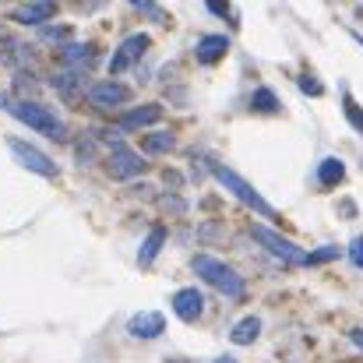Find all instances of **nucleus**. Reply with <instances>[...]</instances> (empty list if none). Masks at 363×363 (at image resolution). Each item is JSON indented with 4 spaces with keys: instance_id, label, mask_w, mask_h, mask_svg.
Instances as JSON below:
<instances>
[{
    "instance_id": "ddd939ff",
    "label": "nucleus",
    "mask_w": 363,
    "mask_h": 363,
    "mask_svg": "<svg viewBox=\"0 0 363 363\" xmlns=\"http://www.w3.org/2000/svg\"><path fill=\"white\" fill-rule=\"evenodd\" d=\"M201 307H205V300H201L198 289H180V293L173 296V311H177L184 321H194V318L201 314Z\"/></svg>"
},
{
    "instance_id": "39448f33",
    "label": "nucleus",
    "mask_w": 363,
    "mask_h": 363,
    "mask_svg": "<svg viewBox=\"0 0 363 363\" xmlns=\"http://www.w3.org/2000/svg\"><path fill=\"white\" fill-rule=\"evenodd\" d=\"M7 148H11V155L28 169V173H39V177H57V162L46 155V152H39L35 145H28V141H21V138H7Z\"/></svg>"
},
{
    "instance_id": "9b49d317",
    "label": "nucleus",
    "mask_w": 363,
    "mask_h": 363,
    "mask_svg": "<svg viewBox=\"0 0 363 363\" xmlns=\"http://www.w3.org/2000/svg\"><path fill=\"white\" fill-rule=\"evenodd\" d=\"M53 11H57V4H50V0H39V4H25V7H14V21H21V25H43L46 18H53Z\"/></svg>"
},
{
    "instance_id": "7ed1b4c3",
    "label": "nucleus",
    "mask_w": 363,
    "mask_h": 363,
    "mask_svg": "<svg viewBox=\"0 0 363 363\" xmlns=\"http://www.w3.org/2000/svg\"><path fill=\"white\" fill-rule=\"evenodd\" d=\"M216 180H219V184H223L230 194H237L247 208H254V212H261V216L275 219V208H272V205H268V201H264V198H261V194H257V191L247 184V180H240L233 169H226V166H216Z\"/></svg>"
},
{
    "instance_id": "4be33fe9",
    "label": "nucleus",
    "mask_w": 363,
    "mask_h": 363,
    "mask_svg": "<svg viewBox=\"0 0 363 363\" xmlns=\"http://www.w3.org/2000/svg\"><path fill=\"white\" fill-rule=\"evenodd\" d=\"M342 106H346V113H350V123H353L357 130H363V110L353 103V96H346V99H342Z\"/></svg>"
},
{
    "instance_id": "393cba45",
    "label": "nucleus",
    "mask_w": 363,
    "mask_h": 363,
    "mask_svg": "<svg viewBox=\"0 0 363 363\" xmlns=\"http://www.w3.org/2000/svg\"><path fill=\"white\" fill-rule=\"evenodd\" d=\"M335 254H339L335 247H321V250L311 254V264H321V261H328V257H335Z\"/></svg>"
},
{
    "instance_id": "20e7f679",
    "label": "nucleus",
    "mask_w": 363,
    "mask_h": 363,
    "mask_svg": "<svg viewBox=\"0 0 363 363\" xmlns=\"http://www.w3.org/2000/svg\"><path fill=\"white\" fill-rule=\"evenodd\" d=\"M250 237L261 243V247H268L279 261H289V264H311V254H307V250H300L296 243H289L286 237H279V233L268 230V226H254Z\"/></svg>"
},
{
    "instance_id": "aec40b11",
    "label": "nucleus",
    "mask_w": 363,
    "mask_h": 363,
    "mask_svg": "<svg viewBox=\"0 0 363 363\" xmlns=\"http://www.w3.org/2000/svg\"><path fill=\"white\" fill-rule=\"evenodd\" d=\"M141 145H145L148 152H166V148H173V134H169V130H155V134H148Z\"/></svg>"
},
{
    "instance_id": "9d476101",
    "label": "nucleus",
    "mask_w": 363,
    "mask_h": 363,
    "mask_svg": "<svg viewBox=\"0 0 363 363\" xmlns=\"http://www.w3.org/2000/svg\"><path fill=\"white\" fill-rule=\"evenodd\" d=\"M92 57H96V46H92V43H67V46L60 50V60H64L67 71H82V67H89Z\"/></svg>"
},
{
    "instance_id": "a878e982",
    "label": "nucleus",
    "mask_w": 363,
    "mask_h": 363,
    "mask_svg": "<svg viewBox=\"0 0 363 363\" xmlns=\"http://www.w3.org/2000/svg\"><path fill=\"white\" fill-rule=\"evenodd\" d=\"M353 342H357V346L363 350V328H353Z\"/></svg>"
},
{
    "instance_id": "f8f14e48",
    "label": "nucleus",
    "mask_w": 363,
    "mask_h": 363,
    "mask_svg": "<svg viewBox=\"0 0 363 363\" xmlns=\"http://www.w3.org/2000/svg\"><path fill=\"white\" fill-rule=\"evenodd\" d=\"M159 117H162V106H155V103H145V106H138V110L123 113V117H121V127H123V130H141V127L155 123Z\"/></svg>"
},
{
    "instance_id": "b1692460",
    "label": "nucleus",
    "mask_w": 363,
    "mask_h": 363,
    "mask_svg": "<svg viewBox=\"0 0 363 363\" xmlns=\"http://www.w3.org/2000/svg\"><path fill=\"white\" fill-rule=\"evenodd\" d=\"M300 89H303V92H311V96H321V92H325L318 78H300Z\"/></svg>"
},
{
    "instance_id": "412c9836",
    "label": "nucleus",
    "mask_w": 363,
    "mask_h": 363,
    "mask_svg": "<svg viewBox=\"0 0 363 363\" xmlns=\"http://www.w3.org/2000/svg\"><path fill=\"white\" fill-rule=\"evenodd\" d=\"M39 35H43L46 43H64V39H71V28H67V25H57V28H53V25H46Z\"/></svg>"
},
{
    "instance_id": "5701e85b",
    "label": "nucleus",
    "mask_w": 363,
    "mask_h": 363,
    "mask_svg": "<svg viewBox=\"0 0 363 363\" xmlns=\"http://www.w3.org/2000/svg\"><path fill=\"white\" fill-rule=\"evenodd\" d=\"M350 257H353L357 268H363V237H357V240L350 243Z\"/></svg>"
},
{
    "instance_id": "a211bd4d",
    "label": "nucleus",
    "mask_w": 363,
    "mask_h": 363,
    "mask_svg": "<svg viewBox=\"0 0 363 363\" xmlns=\"http://www.w3.org/2000/svg\"><path fill=\"white\" fill-rule=\"evenodd\" d=\"M342 177H346V166H342V159H325V162L318 166V180H321L325 187H335Z\"/></svg>"
},
{
    "instance_id": "f257e3e1",
    "label": "nucleus",
    "mask_w": 363,
    "mask_h": 363,
    "mask_svg": "<svg viewBox=\"0 0 363 363\" xmlns=\"http://www.w3.org/2000/svg\"><path fill=\"white\" fill-rule=\"evenodd\" d=\"M191 268H194V275H198V279H205L208 286H216V289H219L223 296H230V300H240L243 293H247L240 272H237V268H230V264H226V261H219V257L198 254V257L191 261Z\"/></svg>"
},
{
    "instance_id": "dca6fc26",
    "label": "nucleus",
    "mask_w": 363,
    "mask_h": 363,
    "mask_svg": "<svg viewBox=\"0 0 363 363\" xmlns=\"http://www.w3.org/2000/svg\"><path fill=\"white\" fill-rule=\"evenodd\" d=\"M261 335V318H243V321H237L233 325V332H230V342H237V346H247V342H254Z\"/></svg>"
},
{
    "instance_id": "bb28decb",
    "label": "nucleus",
    "mask_w": 363,
    "mask_h": 363,
    "mask_svg": "<svg viewBox=\"0 0 363 363\" xmlns=\"http://www.w3.org/2000/svg\"><path fill=\"white\" fill-rule=\"evenodd\" d=\"M216 363H237V360H233V357H219Z\"/></svg>"
},
{
    "instance_id": "6e6552de",
    "label": "nucleus",
    "mask_w": 363,
    "mask_h": 363,
    "mask_svg": "<svg viewBox=\"0 0 363 363\" xmlns=\"http://www.w3.org/2000/svg\"><path fill=\"white\" fill-rule=\"evenodd\" d=\"M145 50H148V35H130V39H123L121 50H117L113 60H110V71L121 74V71H127V67H134V60H141Z\"/></svg>"
},
{
    "instance_id": "423d86ee",
    "label": "nucleus",
    "mask_w": 363,
    "mask_h": 363,
    "mask_svg": "<svg viewBox=\"0 0 363 363\" xmlns=\"http://www.w3.org/2000/svg\"><path fill=\"white\" fill-rule=\"evenodd\" d=\"M138 173H145V159L138 155V152H130V148H113V155H110V177H117V180H130V177H138Z\"/></svg>"
},
{
    "instance_id": "f03ea898",
    "label": "nucleus",
    "mask_w": 363,
    "mask_h": 363,
    "mask_svg": "<svg viewBox=\"0 0 363 363\" xmlns=\"http://www.w3.org/2000/svg\"><path fill=\"white\" fill-rule=\"evenodd\" d=\"M4 106L11 110V117H18L21 123H28L32 130H39V134H46V138H64V123L57 121L46 106L28 103V99H21V103H4Z\"/></svg>"
},
{
    "instance_id": "4468645a",
    "label": "nucleus",
    "mask_w": 363,
    "mask_h": 363,
    "mask_svg": "<svg viewBox=\"0 0 363 363\" xmlns=\"http://www.w3.org/2000/svg\"><path fill=\"white\" fill-rule=\"evenodd\" d=\"M226 50H230V39L226 35H205V39H198V60L201 64H216Z\"/></svg>"
},
{
    "instance_id": "6ab92c4d",
    "label": "nucleus",
    "mask_w": 363,
    "mask_h": 363,
    "mask_svg": "<svg viewBox=\"0 0 363 363\" xmlns=\"http://www.w3.org/2000/svg\"><path fill=\"white\" fill-rule=\"evenodd\" d=\"M250 110H257V113H275V110H279L275 92H272V89H257L254 99H250Z\"/></svg>"
},
{
    "instance_id": "0eeeda50",
    "label": "nucleus",
    "mask_w": 363,
    "mask_h": 363,
    "mask_svg": "<svg viewBox=\"0 0 363 363\" xmlns=\"http://www.w3.org/2000/svg\"><path fill=\"white\" fill-rule=\"evenodd\" d=\"M123 99H127V89L117 82H96L89 89V103L96 110H117V106H123Z\"/></svg>"
},
{
    "instance_id": "2eb2a0df",
    "label": "nucleus",
    "mask_w": 363,
    "mask_h": 363,
    "mask_svg": "<svg viewBox=\"0 0 363 363\" xmlns=\"http://www.w3.org/2000/svg\"><path fill=\"white\" fill-rule=\"evenodd\" d=\"M162 243H166V230H162V226H152L148 237H145V243H141V250H138V264L148 268V264L155 261V254L162 250Z\"/></svg>"
},
{
    "instance_id": "1a4fd4ad",
    "label": "nucleus",
    "mask_w": 363,
    "mask_h": 363,
    "mask_svg": "<svg viewBox=\"0 0 363 363\" xmlns=\"http://www.w3.org/2000/svg\"><path fill=\"white\" fill-rule=\"evenodd\" d=\"M162 328H166V318L155 314V311L134 314V318L127 321V332H130L134 339H155V335H162Z\"/></svg>"
},
{
    "instance_id": "f3484780",
    "label": "nucleus",
    "mask_w": 363,
    "mask_h": 363,
    "mask_svg": "<svg viewBox=\"0 0 363 363\" xmlns=\"http://www.w3.org/2000/svg\"><path fill=\"white\" fill-rule=\"evenodd\" d=\"M82 71H64V74H57L53 78V89L64 96V99H78V89H82Z\"/></svg>"
}]
</instances>
